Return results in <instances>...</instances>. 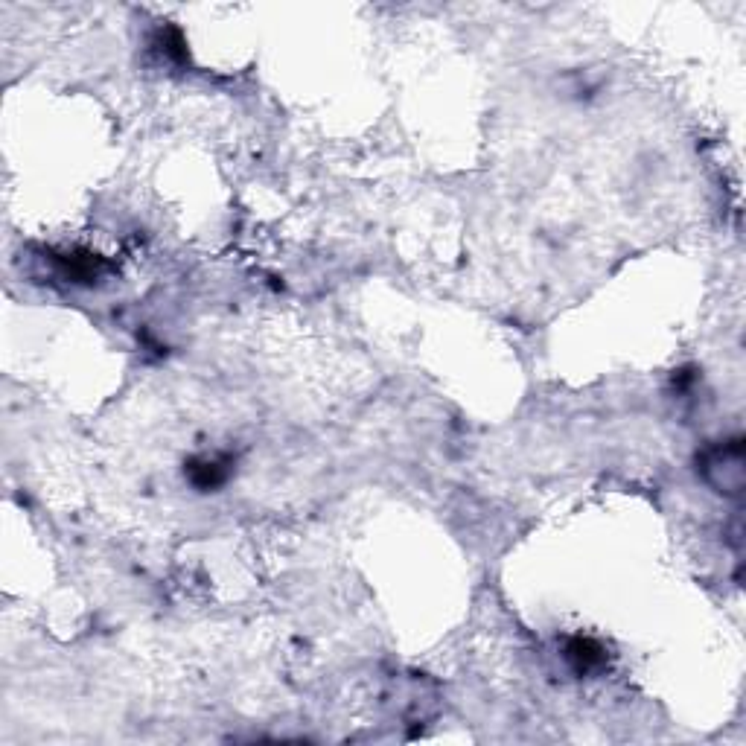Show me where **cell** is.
Instances as JSON below:
<instances>
[{
	"label": "cell",
	"mask_w": 746,
	"mask_h": 746,
	"mask_svg": "<svg viewBox=\"0 0 746 746\" xmlns=\"http://www.w3.org/2000/svg\"><path fill=\"white\" fill-rule=\"evenodd\" d=\"M697 473L720 496H741L746 487L744 438L720 441L697 458Z\"/></svg>",
	"instance_id": "obj_1"
},
{
	"label": "cell",
	"mask_w": 746,
	"mask_h": 746,
	"mask_svg": "<svg viewBox=\"0 0 746 746\" xmlns=\"http://www.w3.org/2000/svg\"><path fill=\"white\" fill-rule=\"evenodd\" d=\"M228 475H231V458H225V455L196 458V461H190V467H187L190 484H193L196 490H204V493L222 487V484L228 481Z\"/></svg>",
	"instance_id": "obj_2"
},
{
	"label": "cell",
	"mask_w": 746,
	"mask_h": 746,
	"mask_svg": "<svg viewBox=\"0 0 746 746\" xmlns=\"http://www.w3.org/2000/svg\"><path fill=\"white\" fill-rule=\"evenodd\" d=\"M566 659L572 662L577 674H589V671H595V668H601L607 662L604 647L598 645L595 639H583V636H577L566 645Z\"/></svg>",
	"instance_id": "obj_3"
}]
</instances>
